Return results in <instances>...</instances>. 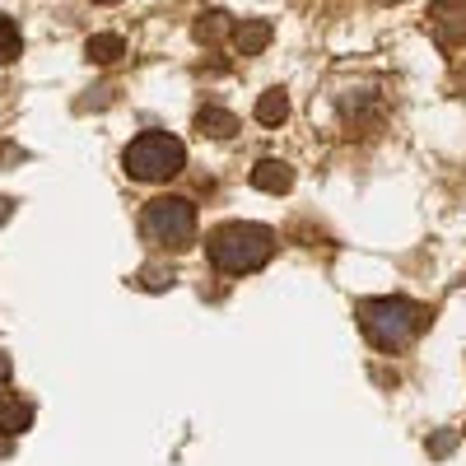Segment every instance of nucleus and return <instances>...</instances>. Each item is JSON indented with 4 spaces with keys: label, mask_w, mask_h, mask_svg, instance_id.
Instances as JSON below:
<instances>
[{
    "label": "nucleus",
    "mask_w": 466,
    "mask_h": 466,
    "mask_svg": "<svg viewBox=\"0 0 466 466\" xmlns=\"http://www.w3.org/2000/svg\"><path fill=\"white\" fill-rule=\"evenodd\" d=\"M85 56L94 66H112V61H122L127 56V37H116V33H94L89 43H85Z\"/></svg>",
    "instance_id": "obj_8"
},
{
    "label": "nucleus",
    "mask_w": 466,
    "mask_h": 466,
    "mask_svg": "<svg viewBox=\"0 0 466 466\" xmlns=\"http://www.w3.org/2000/svg\"><path fill=\"white\" fill-rule=\"evenodd\" d=\"M252 116H257L261 127H280L285 116H289V94H285V89H266V94L257 98Z\"/></svg>",
    "instance_id": "obj_9"
},
{
    "label": "nucleus",
    "mask_w": 466,
    "mask_h": 466,
    "mask_svg": "<svg viewBox=\"0 0 466 466\" xmlns=\"http://www.w3.org/2000/svg\"><path fill=\"white\" fill-rule=\"evenodd\" d=\"M452 448H457V430H443V434L430 439V457H448Z\"/></svg>",
    "instance_id": "obj_13"
},
{
    "label": "nucleus",
    "mask_w": 466,
    "mask_h": 466,
    "mask_svg": "<svg viewBox=\"0 0 466 466\" xmlns=\"http://www.w3.org/2000/svg\"><path fill=\"white\" fill-rule=\"evenodd\" d=\"M206 257H210L215 270H224V276H252V270H261L276 257V233L266 224H248V219L219 224L206 238Z\"/></svg>",
    "instance_id": "obj_1"
},
{
    "label": "nucleus",
    "mask_w": 466,
    "mask_h": 466,
    "mask_svg": "<svg viewBox=\"0 0 466 466\" xmlns=\"http://www.w3.org/2000/svg\"><path fill=\"white\" fill-rule=\"evenodd\" d=\"M355 318H360V331L387 350V355H397V350H406L420 331H424V308L410 303V299H360L355 303Z\"/></svg>",
    "instance_id": "obj_2"
},
{
    "label": "nucleus",
    "mask_w": 466,
    "mask_h": 466,
    "mask_svg": "<svg viewBox=\"0 0 466 466\" xmlns=\"http://www.w3.org/2000/svg\"><path fill=\"white\" fill-rule=\"evenodd\" d=\"M197 131L210 136V140H228V136H238V116L224 112V107H201L197 112Z\"/></svg>",
    "instance_id": "obj_7"
},
{
    "label": "nucleus",
    "mask_w": 466,
    "mask_h": 466,
    "mask_svg": "<svg viewBox=\"0 0 466 466\" xmlns=\"http://www.w3.org/2000/svg\"><path fill=\"white\" fill-rule=\"evenodd\" d=\"M173 280H177V276H173L168 266H145L140 276H136V285H140V289H149V294H164V289H173Z\"/></svg>",
    "instance_id": "obj_11"
},
{
    "label": "nucleus",
    "mask_w": 466,
    "mask_h": 466,
    "mask_svg": "<svg viewBox=\"0 0 466 466\" xmlns=\"http://www.w3.org/2000/svg\"><path fill=\"white\" fill-rule=\"evenodd\" d=\"M94 5H122V0H94Z\"/></svg>",
    "instance_id": "obj_16"
},
{
    "label": "nucleus",
    "mask_w": 466,
    "mask_h": 466,
    "mask_svg": "<svg viewBox=\"0 0 466 466\" xmlns=\"http://www.w3.org/2000/svg\"><path fill=\"white\" fill-rule=\"evenodd\" d=\"M228 33V15H201V24H197V37H201V43H219V37Z\"/></svg>",
    "instance_id": "obj_12"
},
{
    "label": "nucleus",
    "mask_w": 466,
    "mask_h": 466,
    "mask_svg": "<svg viewBox=\"0 0 466 466\" xmlns=\"http://www.w3.org/2000/svg\"><path fill=\"white\" fill-rule=\"evenodd\" d=\"M122 168L131 182H168L187 168V145L168 131H140L122 149Z\"/></svg>",
    "instance_id": "obj_3"
},
{
    "label": "nucleus",
    "mask_w": 466,
    "mask_h": 466,
    "mask_svg": "<svg viewBox=\"0 0 466 466\" xmlns=\"http://www.w3.org/2000/svg\"><path fill=\"white\" fill-rule=\"evenodd\" d=\"M140 233H145V243L164 248V252H187L197 243V206L187 197H154L140 210Z\"/></svg>",
    "instance_id": "obj_4"
},
{
    "label": "nucleus",
    "mask_w": 466,
    "mask_h": 466,
    "mask_svg": "<svg viewBox=\"0 0 466 466\" xmlns=\"http://www.w3.org/2000/svg\"><path fill=\"white\" fill-rule=\"evenodd\" d=\"M15 206H19L15 197H0V224H10V215H15Z\"/></svg>",
    "instance_id": "obj_14"
},
{
    "label": "nucleus",
    "mask_w": 466,
    "mask_h": 466,
    "mask_svg": "<svg viewBox=\"0 0 466 466\" xmlns=\"http://www.w3.org/2000/svg\"><path fill=\"white\" fill-rule=\"evenodd\" d=\"M270 37H276L270 19H243L238 28H233V47H238L243 56H261L270 47Z\"/></svg>",
    "instance_id": "obj_6"
},
{
    "label": "nucleus",
    "mask_w": 466,
    "mask_h": 466,
    "mask_svg": "<svg viewBox=\"0 0 466 466\" xmlns=\"http://www.w3.org/2000/svg\"><path fill=\"white\" fill-rule=\"evenodd\" d=\"M19 52H24V37H19V24H15V19H5V15H0V66H10V61H19Z\"/></svg>",
    "instance_id": "obj_10"
},
{
    "label": "nucleus",
    "mask_w": 466,
    "mask_h": 466,
    "mask_svg": "<svg viewBox=\"0 0 466 466\" xmlns=\"http://www.w3.org/2000/svg\"><path fill=\"white\" fill-rule=\"evenodd\" d=\"M373 5H406V0H373Z\"/></svg>",
    "instance_id": "obj_15"
},
{
    "label": "nucleus",
    "mask_w": 466,
    "mask_h": 466,
    "mask_svg": "<svg viewBox=\"0 0 466 466\" xmlns=\"http://www.w3.org/2000/svg\"><path fill=\"white\" fill-rule=\"evenodd\" d=\"M252 187L266 191V197H280V191L294 187V168H289L285 159H261V164L252 168Z\"/></svg>",
    "instance_id": "obj_5"
}]
</instances>
